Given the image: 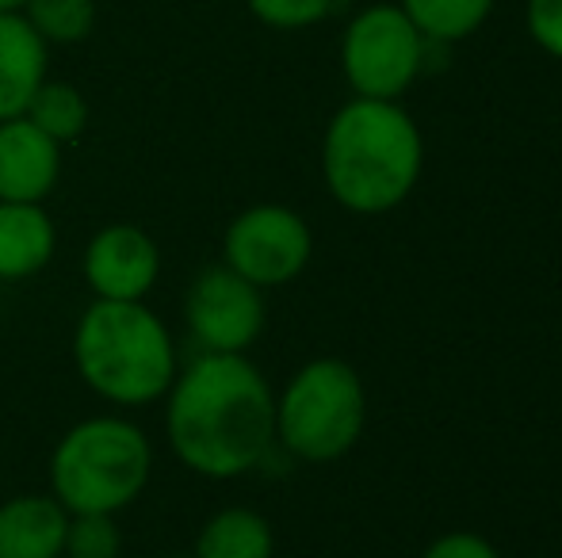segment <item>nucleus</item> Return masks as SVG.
Masks as SVG:
<instances>
[{
	"label": "nucleus",
	"mask_w": 562,
	"mask_h": 558,
	"mask_svg": "<svg viewBox=\"0 0 562 558\" xmlns=\"http://www.w3.org/2000/svg\"><path fill=\"white\" fill-rule=\"evenodd\" d=\"M81 379L119 406L154 402L177 379L169 329L142 303H92L74 337Z\"/></svg>",
	"instance_id": "7ed1b4c3"
},
{
	"label": "nucleus",
	"mask_w": 562,
	"mask_h": 558,
	"mask_svg": "<svg viewBox=\"0 0 562 558\" xmlns=\"http://www.w3.org/2000/svg\"><path fill=\"white\" fill-rule=\"evenodd\" d=\"M368 421V395L352 364L311 360L276 402V436L306 463L340 459L356 447Z\"/></svg>",
	"instance_id": "39448f33"
},
{
	"label": "nucleus",
	"mask_w": 562,
	"mask_h": 558,
	"mask_svg": "<svg viewBox=\"0 0 562 558\" xmlns=\"http://www.w3.org/2000/svg\"><path fill=\"white\" fill-rule=\"evenodd\" d=\"M226 269H234L252 287L291 283L311 261V226L288 207H249L226 230Z\"/></svg>",
	"instance_id": "0eeeda50"
},
{
	"label": "nucleus",
	"mask_w": 562,
	"mask_h": 558,
	"mask_svg": "<svg viewBox=\"0 0 562 558\" xmlns=\"http://www.w3.org/2000/svg\"><path fill=\"white\" fill-rule=\"evenodd\" d=\"M177 558H180V555H177Z\"/></svg>",
	"instance_id": "5701e85b"
},
{
	"label": "nucleus",
	"mask_w": 562,
	"mask_h": 558,
	"mask_svg": "<svg viewBox=\"0 0 562 558\" xmlns=\"http://www.w3.org/2000/svg\"><path fill=\"white\" fill-rule=\"evenodd\" d=\"M422 558H502V555L479 532H448V536L432 539Z\"/></svg>",
	"instance_id": "412c9836"
},
{
	"label": "nucleus",
	"mask_w": 562,
	"mask_h": 558,
	"mask_svg": "<svg viewBox=\"0 0 562 558\" xmlns=\"http://www.w3.org/2000/svg\"><path fill=\"white\" fill-rule=\"evenodd\" d=\"M50 478L66 513H115L146 486L149 444L131 421L92 418L54 447Z\"/></svg>",
	"instance_id": "20e7f679"
},
{
	"label": "nucleus",
	"mask_w": 562,
	"mask_h": 558,
	"mask_svg": "<svg viewBox=\"0 0 562 558\" xmlns=\"http://www.w3.org/2000/svg\"><path fill=\"white\" fill-rule=\"evenodd\" d=\"M188 329L207 352H241L265 329L260 287L234 269H207L188 295Z\"/></svg>",
	"instance_id": "6e6552de"
},
{
	"label": "nucleus",
	"mask_w": 562,
	"mask_h": 558,
	"mask_svg": "<svg viewBox=\"0 0 562 558\" xmlns=\"http://www.w3.org/2000/svg\"><path fill=\"white\" fill-rule=\"evenodd\" d=\"M429 38L398 4H371L345 27L340 69L356 96L398 100L425 66Z\"/></svg>",
	"instance_id": "423d86ee"
},
{
	"label": "nucleus",
	"mask_w": 562,
	"mask_h": 558,
	"mask_svg": "<svg viewBox=\"0 0 562 558\" xmlns=\"http://www.w3.org/2000/svg\"><path fill=\"white\" fill-rule=\"evenodd\" d=\"M195 558H272V524L252 509H223L200 532Z\"/></svg>",
	"instance_id": "4468645a"
},
{
	"label": "nucleus",
	"mask_w": 562,
	"mask_h": 558,
	"mask_svg": "<svg viewBox=\"0 0 562 558\" xmlns=\"http://www.w3.org/2000/svg\"><path fill=\"white\" fill-rule=\"evenodd\" d=\"M169 440L200 475H245L276 440L272 387L241 352H203L172 387Z\"/></svg>",
	"instance_id": "f257e3e1"
},
{
	"label": "nucleus",
	"mask_w": 562,
	"mask_h": 558,
	"mask_svg": "<svg viewBox=\"0 0 562 558\" xmlns=\"http://www.w3.org/2000/svg\"><path fill=\"white\" fill-rule=\"evenodd\" d=\"M27 115L43 135H50L54 141H74L81 138V130L89 127V104L85 96L74 89V84H61V81H43L38 92L31 96Z\"/></svg>",
	"instance_id": "dca6fc26"
},
{
	"label": "nucleus",
	"mask_w": 562,
	"mask_h": 558,
	"mask_svg": "<svg viewBox=\"0 0 562 558\" xmlns=\"http://www.w3.org/2000/svg\"><path fill=\"white\" fill-rule=\"evenodd\" d=\"M398 8L429 43H459L486 23L494 0H402Z\"/></svg>",
	"instance_id": "2eb2a0df"
},
{
	"label": "nucleus",
	"mask_w": 562,
	"mask_h": 558,
	"mask_svg": "<svg viewBox=\"0 0 562 558\" xmlns=\"http://www.w3.org/2000/svg\"><path fill=\"white\" fill-rule=\"evenodd\" d=\"M69 516L58 498H15L0 509V558H58Z\"/></svg>",
	"instance_id": "f8f14e48"
},
{
	"label": "nucleus",
	"mask_w": 562,
	"mask_h": 558,
	"mask_svg": "<svg viewBox=\"0 0 562 558\" xmlns=\"http://www.w3.org/2000/svg\"><path fill=\"white\" fill-rule=\"evenodd\" d=\"M46 81V43L20 12H0V123L20 119Z\"/></svg>",
	"instance_id": "9b49d317"
},
{
	"label": "nucleus",
	"mask_w": 562,
	"mask_h": 558,
	"mask_svg": "<svg viewBox=\"0 0 562 558\" xmlns=\"http://www.w3.org/2000/svg\"><path fill=\"white\" fill-rule=\"evenodd\" d=\"M20 15L35 27V35L46 46H74L85 43L97 27V0H27Z\"/></svg>",
	"instance_id": "f3484780"
},
{
	"label": "nucleus",
	"mask_w": 562,
	"mask_h": 558,
	"mask_svg": "<svg viewBox=\"0 0 562 558\" xmlns=\"http://www.w3.org/2000/svg\"><path fill=\"white\" fill-rule=\"evenodd\" d=\"M27 0H0V12H20Z\"/></svg>",
	"instance_id": "4be33fe9"
},
{
	"label": "nucleus",
	"mask_w": 562,
	"mask_h": 558,
	"mask_svg": "<svg viewBox=\"0 0 562 558\" xmlns=\"http://www.w3.org/2000/svg\"><path fill=\"white\" fill-rule=\"evenodd\" d=\"M425 169V141L398 100L352 96L329 119L322 176L352 215H386L414 195Z\"/></svg>",
	"instance_id": "f03ea898"
},
{
	"label": "nucleus",
	"mask_w": 562,
	"mask_h": 558,
	"mask_svg": "<svg viewBox=\"0 0 562 558\" xmlns=\"http://www.w3.org/2000/svg\"><path fill=\"white\" fill-rule=\"evenodd\" d=\"M249 12L257 15L265 27L276 31H303L314 27L318 20H326L334 0H245Z\"/></svg>",
	"instance_id": "6ab92c4d"
},
{
	"label": "nucleus",
	"mask_w": 562,
	"mask_h": 558,
	"mask_svg": "<svg viewBox=\"0 0 562 558\" xmlns=\"http://www.w3.org/2000/svg\"><path fill=\"white\" fill-rule=\"evenodd\" d=\"M69 558H119V528L112 513H77L66 532Z\"/></svg>",
	"instance_id": "a211bd4d"
},
{
	"label": "nucleus",
	"mask_w": 562,
	"mask_h": 558,
	"mask_svg": "<svg viewBox=\"0 0 562 558\" xmlns=\"http://www.w3.org/2000/svg\"><path fill=\"white\" fill-rule=\"evenodd\" d=\"M61 169V146L35 127L27 115L0 123V200L38 203Z\"/></svg>",
	"instance_id": "9d476101"
},
{
	"label": "nucleus",
	"mask_w": 562,
	"mask_h": 558,
	"mask_svg": "<svg viewBox=\"0 0 562 558\" xmlns=\"http://www.w3.org/2000/svg\"><path fill=\"white\" fill-rule=\"evenodd\" d=\"M161 257L149 234L138 226H108L92 238L85 253V276L89 287L108 303H138L157 280Z\"/></svg>",
	"instance_id": "1a4fd4ad"
},
{
	"label": "nucleus",
	"mask_w": 562,
	"mask_h": 558,
	"mask_svg": "<svg viewBox=\"0 0 562 558\" xmlns=\"http://www.w3.org/2000/svg\"><path fill=\"white\" fill-rule=\"evenodd\" d=\"M54 253V226L38 203L0 200V280H23Z\"/></svg>",
	"instance_id": "ddd939ff"
},
{
	"label": "nucleus",
	"mask_w": 562,
	"mask_h": 558,
	"mask_svg": "<svg viewBox=\"0 0 562 558\" xmlns=\"http://www.w3.org/2000/svg\"><path fill=\"white\" fill-rule=\"evenodd\" d=\"M525 23L532 43L551 58H562V0H528Z\"/></svg>",
	"instance_id": "aec40b11"
}]
</instances>
